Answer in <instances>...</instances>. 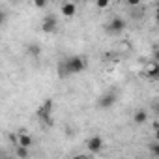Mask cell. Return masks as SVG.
Returning <instances> with one entry per match:
<instances>
[{
	"instance_id": "cell-1",
	"label": "cell",
	"mask_w": 159,
	"mask_h": 159,
	"mask_svg": "<svg viewBox=\"0 0 159 159\" xmlns=\"http://www.w3.org/2000/svg\"><path fill=\"white\" fill-rule=\"evenodd\" d=\"M86 66H88L86 56H79V54H77V56H69V58H66V60L60 62V66H58V75H60V77L77 75V73L84 71Z\"/></svg>"
},
{
	"instance_id": "cell-2",
	"label": "cell",
	"mask_w": 159,
	"mask_h": 159,
	"mask_svg": "<svg viewBox=\"0 0 159 159\" xmlns=\"http://www.w3.org/2000/svg\"><path fill=\"white\" fill-rule=\"evenodd\" d=\"M52 111H54V101L52 99H47L43 105H39V109H38V116H39V120H43L47 125L51 124V120H52Z\"/></svg>"
},
{
	"instance_id": "cell-3",
	"label": "cell",
	"mask_w": 159,
	"mask_h": 159,
	"mask_svg": "<svg viewBox=\"0 0 159 159\" xmlns=\"http://www.w3.org/2000/svg\"><path fill=\"white\" fill-rule=\"evenodd\" d=\"M116 101H118V96H116L114 92H105L103 96H99L98 107H99L101 111H109V109H112V107L116 105Z\"/></svg>"
},
{
	"instance_id": "cell-4",
	"label": "cell",
	"mask_w": 159,
	"mask_h": 159,
	"mask_svg": "<svg viewBox=\"0 0 159 159\" xmlns=\"http://www.w3.org/2000/svg\"><path fill=\"white\" fill-rule=\"evenodd\" d=\"M124 30H125V21H124L122 17H114V19H111V23L107 25V32H109L111 36H120Z\"/></svg>"
},
{
	"instance_id": "cell-5",
	"label": "cell",
	"mask_w": 159,
	"mask_h": 159,
	"mask_svg": "<svg viewBox=\"0 0 159 159\" xmlns=\"http://www.w3.org/2000/svg\"><path fill=\"white\" fill-rule=\"evenodd\" d=\"M56 28H58V19L54 15H45L41 21V32L52 34V32H56Z\"/></svg>"
},
{
	"instance_id": "cell-6",
	"label": "cell",
	"mask_w": 159,
	"mask_h": 159,
	"mask_svg": "<svg viewBox=\"0 0 159 159\" xmlns=\"http://www.w3.org/2000/svg\"><path fill=\"white\" fill-rule=\"evenodd\" d=\"M103 146H105V142H103V139H101L99 135H94V137H90V139L86 140V148H88L92 153H99V152L103 150Z\"/></svg>"
},
{
	"instance_id": "cell-7",
	"label": "cell",
	"mask_w": 159,
	"mask_h": 159,
	"mask_svg": "<svg viewBox=\"0 0 159 159\" xmlns=\"http://www.w3.org/2000/svg\"><path fill=\"white\" fill-rule=\"evenodd\" d=\"M60 13H62L64 17H73V15L77 13V4H75V2H64V4L60 6Z\"/></svg>"
},
{
	"instance_id": "cell-8",
	"label": "cell",
	"mask_w": 159,
	"mask_h": 159,
	"mask_svg": "<svg viewBox=\"0 0 159 159\" xmlns=\"http://www.w3.org/2000/svg\"><path fill=\"white\" fill-rule=\"evenodd\" d=\"M133 122H135L137 125H142V124H146V122H148V112H146L144 109L137 111V112L133 114Z\"/></svg>"
},
{
	"instance_id": "cell-9",
	"label": "cell",
	"mask_w": 159,
	"mask_h": 159,
	"mask_svg": "<svg viewBox=\"0 0 159 159\" xmlns=\"http://www.w3.org/2000/svg\"><path fill=\"white\" fill-rule=\"evenodd\" d=\"M17 142H19V146H23V148H30V146H32V137H30L28 133H21V135L17 137Z\"/></svg>"
},
{
	"instance_id": "cell-10",
	"label": "cell",
	"mask_w": 159,
	"mask_h": 159,
	"mask_svg": "<svg viewBox=\"0 0 159 159\" xmlns=\"http://www.w3.org/2000/svg\"><path fill=\"white\" fill-rule=\"evenodd\" d=\"M26 51H28V54L34 56V58H39V54H41V47H39L38 43H30V45L26 47Z\"/></svg>"
},
{
	"instance_id": "cell-11",
	"label": "cell",
	"mask_w": 159,
	"mask_h": 159,
	"mask_svg": "<svg viewBox=\"0 0 159 159\" xmlns=\"http://www.w3.org/2000/svg\"><path fill=\"white\" fill-rule=\"evenodd\" d=\"M157 73H159V67H157V64H155V62H152V64H150V67H148V71H146V75H148L150 79H155V77H157Z\"/></svg>"
},
{
	"instance_id": "cell-12",
	"label": "cell",
	"mask_w": 159,
	"mask_h": 159,
	"mask_svg": "<svg viewBox=\"0 0 159 159\" xmlns=\"http://www.w3.org/2000/svg\"><path fill=\"white\" fill-rule=\"evenodd\" d=\"M15 153H17V157H21V159H26V157H28V148H23V146H17V150H15Z\"/></svg>"
},
{
	"instance_id": "cell-13",
	"label": "cell",
	"mask_w": 159,
	"mask_h": 159,
	"mask_svg": "<svg viewBox=\"0 0 159 159\" xmlns=\"http://www.w3.org/2000/svg\"><path fill=\"white\" fill-rule=\"evenodd\" d=\"M47 6V2L45 0H34V8H38V10H43Z\"/></svg>"
},
{
	"instance_id": "cell-14",
	"label": "cell",
	"mask_w": 159,
	"mask_h": 159,
	"mask_svg": "<svg viewBox=\"0 0 159 159\" xmlns=\"http://www.w3.org/2000/svg\"><path fill=\"white\" fill-rule=\"evenodd\" d=\"M150 150H152L153 155H159V144H157V142H153V144L150 146Z\"/></svg>"
},
{
	"instance_id": "cell-15",
	"label": "cell",
	"mask_w": 159,
	"mask_h": 159,
	"mask_svg": "<svg viewBox=\"0 0 159 159\" xmlns=\"http://www.w3.org/2000/svg\"><path fill=\"white\" fill-rule=\"evenodd\" d=\"M99 10H105V8H109V2H107V0H99V2L96 4Z\"/></svg>"
},
{
	"instance_id": "cell-16",
	"label": "cell",
	"mask_w": 159,
	"mask_h": 159,
	"mask_svg": "<svg viewBox=\"0 0 159 159\" xmlns=\"http://www.w3.org/2000/svg\"><path fill=\"white\" fill-rule=\"evenodd\" d=\"M6 17H8V15H6V13H4L2 10H0V26H2V25L6 23Z\"/></svg>"
},
{
	"instance_id": "cell-17",
	"label": "cell",
	"mask_w": 159,
	"mask_h": 159,
	"mask_svg": "<svg viewBox=\"0 0 159 159\" xmlns=\"http://www.w3.org/2000/svg\"><path fill=\"white\" fill-rule=\"evenodd\" d=\"M71 159H84L83 155H75V157H71Z\"/></svg>"
},
{
	"instance_id": "cell-18",
	"label": "cell",
	"mask_w": 159,
	"mask_h": 159,
	"mask_svg": "<svg viewBox=\"0 0 159 159\" xmlns=\"http://www.w3.org/2000/svg\"><path fill=\"white\" fill-rule=\"evenodd\" d=\"M6 159H10V157H6Z\"/></svg>"
}]
</instances>
